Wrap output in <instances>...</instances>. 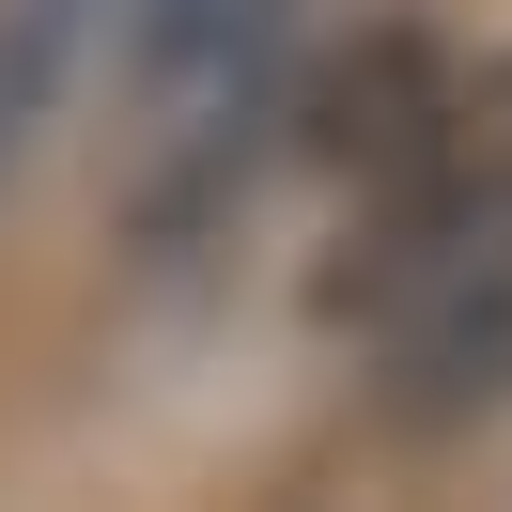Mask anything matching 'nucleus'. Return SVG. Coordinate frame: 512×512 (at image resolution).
Masks as SVG:
<instances>
[{"instance_id": "nucleus-1", "label": "nucleus", "mask_w": 512, "mask_h": 512, "mask_svg": "<svg viewBox=\"0 0 512 512\" xmlns=\"http://www.w3.org/2000/svg\"><path fill=\"white\" fill-rule=\"evenodd\" d=\"M342 311H373V404L404 435L512 404V63L450 78L435 140L373 187V280Z\"/></svg>"}, {"instance_id": "nucleus-2", "label": "nucleus", "mask_w": 512, "mask_h": 512, "mask_svg": "<svg viewBox=\"0 0 512 512\" xmlns=\"http://www.w3.org/2000/svg\"><path fill=\"white\" fill-rule=\"evenodd\" d=\"M295 0H109V63H125L140 109H218L280 63Z\"/></svg>"}, {"instance_id": "nucleus-3", "label": "nucleus", "mask_w": 512, "mask_h": 512, "mask_svg": "<svg viewBox=\"0 0 512 512\" xmlns=\"http://www.w3.org/2000/svg\"><path fill=\"white\" fill-rule=\"evenodd\" d=\"M78 47H94V0H0V171H16L47 125H63Z\"/></svg>"}]
</instances>
